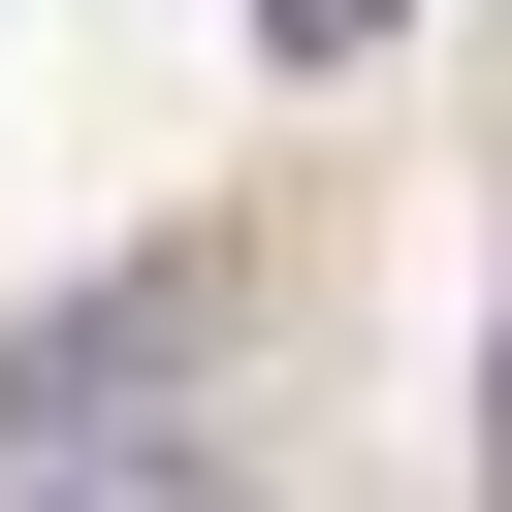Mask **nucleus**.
Here are the masks:
<instances>
[{
	"instance_id": "f257e3e1",
	"label": "nucleus",
	"mask_w": 512,
	"mask_h": 512,
	"mask_svg": "<svg viewBox=\"0 0 512 512\" xmlns=\"http://www.w3.org/2000/svg\"><path fill=\"white\" fill-rule=\"evenodd\" d=\"M192 352H224V256H96L64 320H0V448H128Z\"/></svg>"
},
{
	"instance_id": "f03ea898",
	"label": "nucleus",
	"mask_w": 512,
	"mask_h": 512,
	"mask_svg": "<svg viewBox=\"0 0 512 512\" xmlns=\"http://www.w3.org/2000/svg\"><path fill=\"white\" fill-rule=\"evenodd\" d=\"M0 512H256L224 416H128V448H0Z\"/></svg>"
},
{
	"instance_id": "7ed1b4c3",
	"label": "nucleus",
	"mask_w": 512,
	"mask_h": 512,
	"mask_svg": "<svg viewBox=\"0 0 512 512\" xmlns=\"http://www.w3.org/2000/svg\"><path fill=\"white\" fill-rule=\"evenodd\" d=\"M352 32H384V0H256V64H352Z\"/></svg>"
}]
</instances>
